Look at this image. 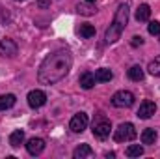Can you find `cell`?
Segmentation results:
<instances>
[{
    "label": "cell",
    "mask_w": 160,
    "mask_h": 159,
    "mask_svg": "<svg viewBox=\"0 0 160 159\" xmlns=\"http://www.w3.org/2000/svg\"><path fill=\"white\" fill-rule=\"evenodd\" d=\"M73 66V54L67 49H58L50 54L45 56V60L41 62L39 69H38V80L41 84H56L62 79H65V75L69 73Z\"/></svg>",
    "instance_id": "6da1fadb"
},
{
    "label": "cell",
    "mask_w": 160,
    "mask_h": 159,
    "mask_svg": "<svg viewBox=\"0 0 160 159\" xmlns=\"http://www.w3.org/2000/svg\"><path fill=\"white\" fill-rule=\"evenodd\" d=\"M127 23H128V6H127V4H119L118 11H116V15H114V21L110 23V26H108L106 32H104V41H106L108 45H110V43H116V41L121 38V34H123Z\"/></svg>",
    "instance_id": "7a4b0ae2"
},
{
    "label": "cell",
    "mask_w": 160,
    "mask_h": 159,
    "mask_svg": "<svg viewBox=\"0 0 160 159\" xmlns=\"http://www.w3.org/2000/svg\"><path fill=\"white\" fill-rule=\"evenodd\" d=\"M136 139V129L130 122H125L119 123L116 133H114V140L116 142H128V140H134Z\"/></svg>",
    "instance_id": "3957f363"
},
{
    "label": "cell",
    "mask_w": 160,
    "mask_h": 159,
    "mask_svg": "<svg viewBox=\"0 0 160 159\" xmlns=\"http://www.w3.org/2000/svg\"><path fill=\"white\" fill-rule=\"evenodd\" d=\"M134 101H136V97L128 90H119L112 96V105L118 107V109H128V107L134 105Z\"/></svg>",
    "instance_id": "277c9868"
},
{
    "label": "cell",
    "mask_w": 160,
    "mask_h": 159,
    "mask_svg": "<svg viewBox=\"0 0 160 159\" xmlns=\"http://www.w3.org/2000/svg\"><path fill=\"white\" fill-rule=\"evenodd\" d=\"M110 129H112V123L110 120H106L104 116H99V118L93 120V135L101 140H104L106 137H110Z\"/></svg>",
    "instance_id": "5b68a950"
},
{
    "label": "cell",
    "mask_w": 160,
    "mask_h": 159,
    "mask_svg": "<svg viewBox=\"0 0 160 159\" xmlns=\"http://www.w3.org/2000/svg\"><path fill=\"white\" fill-rule=\"evenodd\" d=\"M17 52H19V47H17V43L11 38H4L0 41V56L13 58V56H17Z\"/></svg>",
    "instance_id": "8992f818"
},
{
    "label": "cell",
    "mask_w": 160,
    "mask_h": 159,
    "mask_svg": "<svg viewBox=\"0 0 160 159\" xmlns=\"http://www.w3.org/2000/svg\"><path fill=\"white\" fill-rule=\"evenodd\" d=\"M86 127H88V114L86 112H77L69 122V129L73 133H82Z\"/></svg>",
    "instance_id": "52a82bcc"
},
{
    "label": "cell",
    "mask_w": 160,
    "mask_h": 159,
    "mask_svg": "<svg viewBox=\"0 0 160 159\" xmlns=\"http://www.w3.org/2000/svg\"><path fill=\"white\" fill-rule=\"evenodd\" d=\"M26 99H28V105L32 109H41L47 103V94L43 90H32V92H28Z\"/></svg>",
    "instance_id": "ba28073f"
},
{
    "label": "cell",
    "mask_w": 160,
    "mask_h": 159,
    "mask_svg": "<svg viewBox=\"0 0 160 159\" xmlns=\"http://www.w3.org/2000/svg\"><path fill=\"white\" fill-rule=\"evenodd\" d=\"M155 112H157V105H155L151 99H145V101L140 103V109H138L136 116H138L140 120H149Z\"/></svg>",
    "instance_id": "9c48e42d"
},
{
    "label": "cell",
    "mask_w": 160,
    "mask_h": 159,
    "mask_svg": "<svg viewBox=\"0 0 160 159\" xmlns=\"http://www.w3.org/2000/svg\"><path fill=\"white\" fill-rule=\"evenodd\" d=\"M26 150H28L30 156H39V154H43V150H45V140L39 139V137L30 139L26 142Z\"/></svg>",
    "instance_id": "30bf717a"
},
{
    "label": "cell",
    "mask_w": 160,
    "mask_h": 159,
    "mask_svg": "<svg viewBox=\"0 0 160 159\" xmlns=\"http://www.w3.org/2000/svg\"><path fill=\"white\" fill-rule=\"evenodd\" d=\"M78 84L84 88V90L93 88V86H95V75H93L91 71H84V73L78 77Z\"/></svg>",
    "instance_id": "8fae6325"
},
{
    "label": "cell",
    "mask_w": 160,
    "mask_h": 159,
    "mask_svg": "<svg viewBox=\"0 0 160 159\" xmlns=\"http://www.w3.org/2000/svg\"><path fill=\"white\" fill-rule=\"evenodd\" d=\"M73 157L75 159H84V157H93V150L89 144H80L78 148L73 152Z\"/></svg>",
    "instance_id": "7c38bea8"
},
{
    "label": "cell",
    "mask_w": 160,
    "mask_h": 159,
    "mask_svg": "<svg viewBox=\"0 0 160 159\" xmlns=\"http://www.w3.org/2000/svg\"><path fill=\"white\" fill-rule=\"evenodd\" d=\"M149 15H151V8H149L147 4H140L138 9H136V21H138V23L149 21Z\"/></svg>",
    "instance_id": "4fadbf2b"
},
{
    "label": "cell",
    "mask_w": 160,
    "mask_h": 159,
    "mask_svg": "<svg viewBox=\"0 0 160 159\" xmlns=\"http://www.w3.org/2000/svg\"><path fill=\"white\" fill-rule=\"evenodd\" d=\"M157 139H158V135H157V131L153 127H147V129L142 131V142L143 144H155Z\"/></svg>",
    "instance_id": "5bb4252c"
},
{
    "label": "cell",
    "mask_w": 160,
    "mask_h": 159,
    "mask_svg": "<svg viewBox=\"0 0 160 159\" xmlns=\"http://www.w3.org/2000/svg\"><path fill=\"white\" fill-rule=\"evenodd\" d=\"M112 79H114V73L106 68H101L95 71V82H110Z\"/></svg>",
    "instance_id": "9a60e30c"
},
{
    "label": "cell",
    "mask_w": 160,
    "mask_h": 159,
    "mask_svg": "<svg viewBox=\"0 0 160 159\" xmlns=\"http://www.w3.org/2000/svg\"><path fill=\"white\" fill-rule=\"evenodd\" d=\"M15 101H17V97H15L13 94H4V96H0V111L11 109V107L15 105Z\"/></svg>",
    "instance_id": "2e32d148"
},
{
    "label": "cell",
    "mask_w": 160,
    "mask_h": 159,
    "mask_svg": "<svg viewBox=\"0 0 160 159\" xmlns=\"http://www.w3.org/2000/svg\"><path fill=\"white\" fill-rule=\"evenodd\" d=\"M22 142H24V131H22V129H17V131H13V133L9 135V144H11L13 148H19Z\"/></svg>",
    "instance_id": "e0dca14e"
},
{
    "label": "cell",
    "mask_w": 160,
    "mask_h": 159,
    "mask_svg": "<svg viewBox=\"0 0 160 159\" xmlns=\"http://www.w3.org/2000/svg\"><path fill=\"white\" fill-rule=\"evenodd\" d=\"M127 75H128V79H130V80H136V82L143 80V77H145V73H143L142 66H132V68L127 71Z\"/></svg>",
    "instance_id": "ac0fdd59"
},
{
    "label": "cell",
    "mask_w": 160,
    "mask_h": 159,
    "mask_svg": "<svg viewBox=\"0 0 160 159\" xmlns=\"http://www.w3.org/2000/svg\"><path fill=\"white\" fill-rule=\"evenodd\" d=\"M78 32H80V36H82L84 40H88V38H93V36H95V28H93V25H89V23L80 25Z\"/></svg>",
    "instance_id": "d6986e66"
},
{
    "label": "cell",
    "mask_w": 160,
    "mask_h": 159,
    "mask_svg": "<svg viewBox=\"0 0 160 159\" xmlns=\"http://www.w3.org/2000/svg\"><path fill=\"white\" fill-rule=\"evenodd\" d=\"M125 154H127V157H140V156H143V148L140 144H132L127 148Z\"/></svg>",
    "instance_id": "ffe728a7"
},
{
    "label": "cell",
    "mask_w": 160,
    "mask_h": 159,
    "mask_svg": "<svg viewBox=\"0 0 160 159\" xmlns=\"http://www.w3.org/2000/svg\"><path fill=\"white\" fill-rule=\"evenodd\" d=\"M77 11H78L80 15H93L97 9H95L89 2H86V4H78V6H77Z\"/></svg>",
    "instance_id": "44dd1931"
},
{
    "label": "cell",
    "mask_w": 160,
    "mask_h": 159,
    "mask_svg": "<svg viewBox=\"0 0 160 159\" xmlns=\"http://www.w3.org/2000/svg\"><path fill=\"white\" fill-rule=\"evenodd\" d=\"M147 69H149V73H151V75L160 77V56H157L155 60H151V62H149Z\"/></svg>",
    "instance_id": "7402d4cb"
},
{
    "label": "cell",
    "mask_w": 160,
    "mask_h": 159,
    "mask_svg": "<svg viewBox=\"0 0 160 159\" xmlns=\"http://www.w3.org/2000/svg\"><path fill=\"white\" fill-rule=\"evenodd\" d=\"M149 34L151 36H160V23L158 21H151L149 23Z\"/></svg>",
    "instance_id": "603a6c76"
},
{
    "label": "cell",
    "mask_w": 160,
    "mask_h": 159,
    "mask_svg": "<svg viewBox=\"0 0 160 159\" xmlns=\"http://www.w3.org/2000/svg\"><path fill=\"white\" fill-rule=\"evenodd\" d=\"M130 45H132V47L143 45V38H142V36H134V38H132V41H130Z\"/></svg>",
    "instance_id": "cb8c5ba5"
},
{
    "label": "cell",
    "mask_w": 160,
    "mask_h": 159,
    "mask_svg": "<svg viewBox=\"0 0 160 159\" xmlns=\"http://www.w3.org/2000/svg\"><path fill=\"white\" fill-rule=\"evenodd\" d=\"M48 6H50V0H38V8H41V9H45Z\"/></svg>",
    "instance_id": "d4e9b609"
},
{
    "label": "cell",
    "mask_w": 160,
    "mask_h": 159,
    "mask_svg": "<svg viewBox=\"0 0 160 159\" xmlns=\"http://www.w3.org/2000/svg\"><path fill=\"white\" fill-rule=\"evenodd\" d=\"M86 2H89V4H93V2H97V0H86Z\"/></svg>",
    "instance_id": "484cf974"
},
{
    "label": "cell",
    "mask_w": 160,
    "mask_h": 159,
    "mask_svg": "<svg viewBox=\"0 0 160 159\" xmlns=\"http://www.w3.org/2000/svg\"><path fill=\"white\" fill-rule=\"evenodd\" d=\"M15 2H24V0H15Z\"/></svg>",
    "instance_id": "4316f807"
}]
</instances>
